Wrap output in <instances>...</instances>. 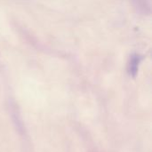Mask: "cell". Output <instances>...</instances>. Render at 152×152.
<instances>
[{
    "label": "cell",
    "mask_w": 152,
    "mask_h": 152,
    "mask_svg": "<svg viewBox=\"0 0 152 152\" xmlns=\"http://www.w3.org/2000/svg\"><path fill=\"white\" fill-rule=\"evenodd\" d=\"M142 61V57L139 54H133L129 64H128V71L130 76L133 77H135L137 73H138V69H139V64Z\"/></svg>",
    "instance_id": "obj_1"
}]
</instances>
